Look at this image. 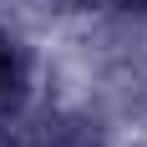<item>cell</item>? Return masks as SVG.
<instances>
[{"label":"cell","mask_w":147,"mask_h":147,"mask_svg":"<svg viewBox=\"0 0 147 147\" xmlns=\"http://www.w3.org/2000/svg\"><path fill=\"white\" fill-rule=\"evenodd\" d=\"M26 81V66H20V56H15V46L0 36V107H10L15 86Z\"/></svg>","instance_id":"cell-1"}]
</instances>
